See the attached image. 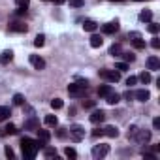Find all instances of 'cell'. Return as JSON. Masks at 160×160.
I'll return each instance as SVG.
<instances>
[{
    "instance_id": "cell-1",
    "label": "cell",
    "mask_w": 160,
    "mask_h": 160,
    "mask_svg": "<svg viewBox=\"0 0 160 160\" xmlns=\"http://www.w3.org/2000/svg\"><path fill=\"white\" fill-rule=\"evenodd\" d=\"M43 145H45L43 141H34V139H30V138H23V139H21L23 156H25V158H34L36 152H38V149H42Z\"/></svg>"
},
{
    "instance_id": "cell-2",
    "label": "cell",
    "mask_w": 160,
    "mask_h": 160,
    "mask_svg": "<svg viewBox=\"0 0 160 160\" xmlns=\"http://www.w3.org/2000/svg\"><path fill=\"white\" fill-rule=\"evenodd\" d=\"M70 138H72L73 141H81V139L85 138V128H83L81 124H72V126H70Z\"/></svg>"
},
{
    "instance_id": "cell-3",
    "label": "cell",
    "mask_w": 160,
    "mask_h": 160,
    "mask_svg": "<svg viewBox=\"0 0 160 160\" xmlns=\"http://www.w3.org/2000/svg\"><path fill=\"white\" fill-rule=\"evenodd\" d=\"M85 91H87V87H83L81 83H72V85H68V94L70 96H75V98L83 96Z\"/></svg>"
},
{
    "instance_id": "cell-4",
    "label": "cell",
    "mask_w": 160,
    "mask_h": 160,
    "mask_svg": "<svg viewBox=\"0 0 160 160\" xmlns=\"http://www.w3.org/2000/svg\"><path fill=\"white\" fill-rule=\"evenodd\" d=\"M108 152H109V145H106V143H100V145H94V147H92V156H94L96 160L108 156Z\"/></svg>"
},
{
    "instance_id": "cell-5",
    "label": "cell",
    "mask_w": 160,
    "mask_h": 160,
    "mask_svg": "<svg viewBox=\"0 0 160 160\" xmlns=\"http://www.w3.org/2000/svg\"><path fill=\"white\" fill-rule=\"evenodd\" d=\"M100 75L104 79H108V81H111V83H117L121 79V72H115V70H102Z\"/></svg>"
},
{
    "instance_id": "cell-6",
    "label": "cell",
    "mask_w": 160,
    "mask_h": 160,
    "mask_svg": "<svg viewBox=\"0 0 160 160\" xmlns=\"http://www.w3.org/2000/svg\"><path fill=\"white\" fill-rule=\"evenodd\" d=\"M91 122L92 124H100V122H104V119H106V113L102 111V109H94L92 113H91Z\"/></svg>"
},
{
    "instance_id": "cell-7",
    "label": "cell",
    "mask_w": 160,
    "mask_h": 160,
    "mask_svg": "<svg viewBox=\"0 0 160 160\" xmlns=\"http://www.w3.org/2000/svg\"><path fill=\"white\" fill-rule=\"evenodd\" d=\"M134 139H136L138 143H147V141L151 139V132H149V130H139V128H138Z\"/></svg>"
},
{
    "instance_id": "cell-8",
    "label": "cell",
    "mask_w": 160,
    "mask_h": 160,
    "mask_svg": "<svg viewBox=\"0 0 160 160\" xmlns=\"http://www.w3.org/2000/svg\"><path fill=\"white\" fill-rule=\"evenodd\" d=\"M30 64H32L36 70H43V68H45V60H43L42 57H38V55H30Z\"/></svg>"
},
{
    "instance_id": "cell-9",
    "label": "cell",
    "mask_w": 160,
    "mask_h": 160,
    "mask_svg": "<svg viewBox=\"0 0 160 160\" xmlns=\"http://www.w3.org/2000/svg\"><path fill=\"white\" fill-rule=\"evenodd\" d=\"M102 30H104L106 34H115V32L119 30V21H111V23L104 25V27H102Z\"/></svg>"
},
{
    "instance_id": "cell-10",
    "label": "cell",
    "mask_w": 160,
    "mask_h": 160,
    "mask_svg": "<svg viewBox=\"0 0 160 160\" xmlns=\"http://www.w3.org/2000/svg\"><path fill=\"white\" fill-rule=\"evenodd\" d=\"M40 128V121L36 117H30L28 121H25V130H38Z\"/></svg>"
},
{
    "instance_id": "cell-11",
    "label": "cell",
    "mask_w": 160,
    "mask_h": 160,
    "mask_svg": "<svg viewBox=\"0 0 160 160\" xmlns=\"http://www.w3.org/2000/svg\"><path fill=\"white\" fill-rule=\"evenodd\" d=\"M27 25L25 23H21V21H13L12 25H10V30H13V32H27Z\"/></svg>"
},
{
    "instance_id": "cell-12",
    "label": "cell",
    "mask_w": 160,
    "mask_h": 160,
    "mask_svg": "<svg viewBox=\"0 0 160 160\" xmlns=\"http://www.w3.org/2000/svg\"><path fill=\"white\" fill-rule=\"evenodd\" d=\"M139 102H147L149 98H151V92L147 91V89H139V91H136V94H134Z\"/></svg>"
},
{
    "instance_id": "cell-13",
    "label": "cell",
    "mask_w": 160,
    "mask_h": 160,
    "mask_svg": "<svg viewBox=\"0 0 160 160\" xmlns=\"http://www.w3.org/2000/svg\"><path fill=\"white\" fill-rule=\"evenodd\" d=\"M12 58H13V51H12V49H6V51L0 53V62H2V64L12 62Z\"/></svg>"
},
{
    "instance_id": "cell-14",
    "label": "cell",
    "mask_w": 160,
    "mask_h": 160,
    "mask_svg": "<svg viewBox=\"0 0 160 160\" xmlns=\"http://www.w3.org/2000/svg\"><path fill=\"white\" fill-rule=\"evenodd\" d=\"M147 68H149V70H160V60H158V57H149V58H147Z\"/></svg>"
},
{
    "instance_id": "cell-15",
    "label": "cell",
    "mask_w": 160,
    "mask_h": 160,
    "mask_svg": "<svg viewBox=\"0 0 160 160\" xmlns=\"http://www.w3.org/2000/svg\"><path fill=\"white\" fill-rule=\"evenodd\" d=\"M106 102H108L109 106H115V104H119V102H121V94H117V92H113V91H111V92L106 96Z\"/></svg>"
},
{
    "instance_id": "cell-16",
    "label": "cell",
    "mask_w": 160,
    "mask_h": 160,
    "mask_svg": "<svg viewBox=\"0 0 160 160\" xmlns=\"http://www.w3.org/2000/svg\"><path fill=\"white\" fill-rule=\"evenodd\" d=\"M83 28H85L87 32H94V30L98 28V25H96V21H92V19H87V21L83 23Z\"/></svg>"
},
{
    "instance_id": "cell-17",
    "label": "cell",
    "mask_w": 160,
    "mask_h": 160,
    "mask_svg": "<svg viewBox=\"0 0 160 160\" xmlns=\"http://www.w3.org/2000/svg\"><path fill=\"white\" fill-rule=\"evenodd\" d=\"M102 43H104V40H102L98 34H92V36H91V47L98 49V47H102Z\"/></svg>"
},
{
    "instance_id": "cell-18",
    "label": "cell",
    "mask_w": 160,
    "mask_h": 160,
    "mask_svg": "<svg viewBox=\"0 0 160 160\" xmlns=\"http://www.w3.org/2000/svg\"><path fill=\"white\" fill-rule=\"evenodd\" d=\"M104 134H106L108 138H117V136H119V128H117V126H106V128H104Z\"/></svg>"
},
{
    "instance_id": "cell-19",
    "label": "cell",
    "mask_w": 160,
    "mask_h": 160,
    "mask_svg": "<svg viewBox=\"0 0 160 160\" xmlns=\"http://www.w3.org/2000/svg\"><path fill=\"white\" fill-rule=\"evenodd\" d=\"M151 19H152V12H151V10H143V12L139 13V21H143V23H151Z\"/></svg>"
},
{
    "instance_id": "cell-20",
    "label": "cell",
    "mask_w": 160,
    "mask_h": 160,
    "mask_svg": "<svg viewBox=\"0 0 160 160\" xmlns=\"http://www.w3.org/2000/svg\"><path fill=\"white\" fill-rule=\"evenodd\" d=\"M10 115H12L10 108H6V106H0V121H4V119H8Z\"/></svg>"
},
{
    "instance_id": "cell-21",
    "label": "cell",
    "mask_w": 160,
    "mask_h": 160,
    "mask_svg": "<svg viewBox=\"0 0 160 160\" xmlns=\"http://www.w3.org/2000/svg\"><path fill=\"white\" fill-rule=\"evenodd\" d=\"M45 124H47V126H57V124H58L57 115H47V117H45Z\"/></svg>"
},
{
    "instance_id": "cell-22",
    "label": "cell",
    "mask_w": 160,
    "mask_h": 160,
    "mask_svg": "<svg viewBox=\"0 0 160 160\" xmlns=\"http://www.w3.org/2000/svg\"><path fill=\"white\" fill-rule=\"evenodd\" d=\"M38 136H40V141H43V143H47L49 138H51V134L47 130H40V128H38Z\"/></svg>"
},
{
    "instance_id": "cell-23",
    "label": "cell",
    "mask_w": 160,
    "mask_h": 160,
    "mask_svg": "<svg viewBox=\"0 0 160 160\" xmlns=\"http://www.w3.org/2000/svg\"><path fill=\"white\" fill-rule=\"evenodd\" d=\"M151 79H152V77H151L149 72H141V73H139V81H141V83L147 85V83H151Z\"/></svg>"
},
{
    "instance_id": "cell-24",
    "label": "cell",
    "mask_w": 160,
    "mask_h": 160,
    "mask_svg": "<svg viewBox=\"0 0 160 160\" xmlns=\"http://www.w3.org/2000/svg\"><path fill=\"white\" fill-rule=\"evenodd\" d=\"M109 92H111V87H109V85H102V87L98 89V96H104V98H106Z\"/></svg>"
},
{
    "instance_id": "cell-25",
    "label": "cell",
    "mask_w": 160,
    "mask_h": 160,
    "mask_svg": "<svg viewBox=\"0 0 160 160\" xmlns=\"http://www.w3.org/2000/svg\"><path fill=\"white\" fill-rule=\"evenodd\" d=\"M43 43H45V36H43V34H38V36L34 38V45H36V47H43Z\"/></svg>"
},
{
    "instance_id": "cell-26",
    "label": "cell",
    "mask_w": 160,
    "mask_h": 160,
    "mask_svg": "<svg viewBox=\"0 0 160 160\" xmlns=\"http://www.w3.org/2000/svg\"><path fill=\"white\" fill-rule=\"evenodd\" d=\"M15 132H17V128H15V124H12V122H10V124H6V126H4V130H2V134H4V136H6V134H15Z\"/></svg>"
},
{
    "instance_id": "cell-27",
    "label": "cell",
    "mask_w": 160,
    "mask_h": 160,
    "mask_svg": "<svg viewBox=\"0 0 160 160\" xmlns=\"http://www.w3.org/2000/svg\"><path fill=\"white\" fill-rule=\"evenodd\" d=\"M109 55H113V57H115V55H121V45H119V43H113V45L109 47Z\"/></svg>"
},
{
    "instance_id": "cell-28",
    "label": "cell",
    "mask_w": 160,
    "mask_h": 160,
    "mask_svg": "<svg viewBox=\"0 0 160 160\" xmlns=\"http://www.w3.org/2000/svg\"><path fill=\"white\" fill-rule=\"evenodd\" d=\"M64 154H66L68 158H77V152H75V149H73V147H66Z\"/></svg>"
},
{
    "instance_id": "cell-29",
    "label": "cell",
    "mask_w": 160,
    "mask_h": 160,
    "mask_svg": "<svg viewBox=\"0 0 160 160\" xmlns=\"http://www.w3.org/2000/svg\"><path fill=\"white\" fill-rule=\"evenodd\" d=\"M13 104H15V106H23V104H25V96H23V94H15V96H13Z\"/></svg>"
},
{
    "instance_id": "cell-30",
    "label": "cell",
    "mask_w": 160,
    "mask_h": 160,
    "mask_svg": "<svg viewBox=\"0 0 160 160\" xmlns=\"http://www.w3.org/2000/svg\"><path fill=\"white\" fill-rule=\"evenodd\" d=\"M62 106H64V104H62V100H60V98H55V100H51V108H53V109H60Z\"/></svg>"
},
{
    "instance_id": "cell-31",
    "label": "cell",
    "mask_w": 160,
    "mask_h": 160,
    "mask_svg": "<svg viewBox=\"0 0 160 160\" xmlns=\"http://www.w3.org/2000/svg\"><path fill=\"white\" fill-rule=\"evenodd\" d=\"M134 47H138V49H145V42H143L141 38H134Z\"/></svg>"
},
{
    "instance_id": "cell-32",
    "label": "cell",
    "mask_w": 160,
    "mask_h": 160,
    "mask_svg": "<svg viewBox=\"0 0 160 160\" xmlns=\"http://www.w3.org/2000/svg\"><path fill=\"white\" fill-rule=\"evenodd\" d=\"M70 6H73V8H81V6H85V0H70Z\"/></svg>"
},
{
    "instance_id": "cell-33",
    "label": "cell",
    "mask_w": 160,
    "mask_h": 160,
    "mask_svg": "<svg viewBox=\"0 0 160 160\" xmlns=\"http://www.w3.org/2000/svg\"><path fill=\"white\" fill-rule=\"evenodd\" d=\"M147 30H149L151 34H156V32H158V25H156V23H149V27H147Z\"/></svg>"
},
{
    "instance_id": "cell-34",
    "label": "cell",
    "mask_w": 160,
    "mask_h": 160,
    "mask_svg": "<svg viewBox=\"0 0 160 160\" xmlns=\"http://www.w3.org/2000/svg\"><path fill=\"white\" fill-rule=\"evenodd\" d=\"M136 83H138V77H136V75H130V77L126 79V85H128V87H132V85H136Z\"/></svg>"
},
{
    "instance_id": "cell-35",
    "label": "cell",
    "mask_w": 160,
    "mask_h": 160,
    "mask_svg": "<svg viewBox=\"0 0 160 160\" xmlns=\"http://www.w3.org/2000/svg\"><path fill=\"white\" fill-rule=\"evenodd\" d=\"M115 70L124 72V70H128V64H126V62H119V64H115Z\"/></svg>"
},
{
    "instance_id": "cell-36",
    "label": "cell",
    "mask_w": 160,
    "mask_h": 160,
    "mask_svg": "<svg viewBox=\"0 0 160 160\" xmlns=\"http://www.w3.org/2000/svg\"><path fill=\"white\" fill-rule=\"evenodd\" d=\"M136 132H138V126H130V128H128V139H134Z\"/></svg>"
},
{
    "instance_id": "cell-37",
    "label": "cell",
    "mask_w": 160,
    "mask_h": 160,
    "mask_svg": "<svg viewBox=\"0 0 160 160\" xmlns=\"http://www.w3.org/2000/svg\"><path fill=\"white\" fill-rule=\"evenodd\" d=\"M15 4H17L19 8H27V6L30 4V0H15Z\"/></svg>"
},
{
    "instance_id": "cell-38",
    "label": "cell",
    "mask_w": 160,
    "mask_h": 160,
    "mask_svg": "<svg viewBox=\"0 0 160 160\" xmlns=\"http://www.w3.org/2000/svg\"><path fill=\"white\" fill-rule=\"evenodd\" d=\"M122 57H124L126 62H134V60H136V57H134L132 53H122Z\"/></svg>"
},
{
    "instance_id": "cell-39",
    "label": "cell",
    "mask_w": 160,
    "mask_h": 160,
    "mask_svg": "<svg viewBox=\"0 0 160 160\" xmlns=\"http://www.w3.org/2000/svg\"><path fill=\"white\" fill-rule=\"evenodd\" d=\"M45 156H47V158H51V156L57 158V151H55V149H45Z\"/></svg>"
},
{
    "instance_id": "cell-40",
    "label": "cell",
    "mask_w": 160,
    "mask_h": 160,
    "mask_svg": "<svg viewBox=\"0 0 160 160\" xmlns=\"http://www.w3.org/2000/svg\"><path fill=\"white\" fill-rule=\"evenodd\" d=\"M151 45H152V47H154V49H158V47H160V40H158V38H156V36H154V38H152V40H151Z\"/></svg>"
},
{
    "instance_id": "cell-41",
    "label": "cell",
    "mask_w": 160,
    "mask_h": 160,
    "mask_svg": "<svg viewBox=\"0 0 160 160\" xmlns=\"http://www.w3.org/2000/svg\"><path fill=\"white\" fill-rule=\"evenodd\" d=\"M6 156H8V158H13V156H15V152H13L12 147H6Z\"/></svg>"
},
{
    "instance_id": "cell-42",
    "label": "cell",
    "mask_w": 160,
    "mask_h": 160,
    "mask_svg": "<svg viewBox=\"0 0 160 160\" xmlns=\"http://www.w3.org/2000/svg\"><path fill=\"white\" fill-rule=\"evenodd\" d=\"M152 126H154V128H160V119H158V117L152 119Z\"/></svg>"
},
{
    "instance_id": "cell-43",
    "label": "cell",
    "mask_w": 160,
    "mask_h": 160,
    "mask_svg": "<svg viewBox=\"0 0 160 160\" xmlns=\"http://www.w3.org/2000/svg\"><path fill=\"white\" fill-rule=\"evenodd\" d=\"M128 38H141V36H139V32H130Z\"/></svg>"
},
{
    "instance_id": "cell-44",
    "label": "cell",
    "mask_w": 160,
    "mask_h": 160,
    "mask_svg": "<svg viewBox=\"0 0 160 160\" xmlns=\"http://www.w3.org/2000/svg\"><path fill=\"white\" fill-rule=\"evenodd\" d=\"M102 134H104V130H94V132H92L94 138H98V136H102Z\"/></svg>"
}]
</instances>
